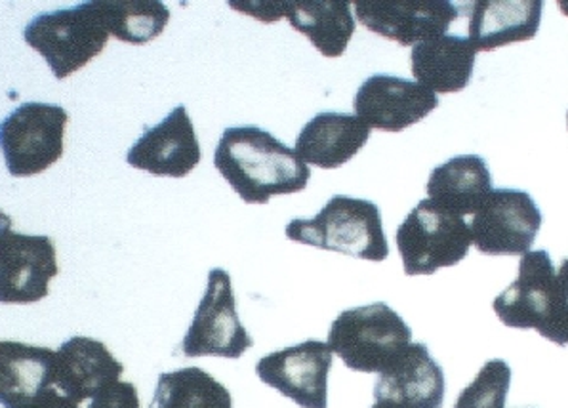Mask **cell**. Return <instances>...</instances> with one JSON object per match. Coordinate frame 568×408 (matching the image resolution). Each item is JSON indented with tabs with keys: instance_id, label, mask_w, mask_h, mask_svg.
<instances>
[{
	"instance_id": "ac0fdd59",
	"label": "cell",
	"mask_w": 568,
	"mask_h": 408,
	"mask_svg": "<svg viewBox=\"0 0 568 408\" xmlns=\"http://www.w3.org/2000/svg\"><path fill=\"white\" fill-rule=\"evenodd\" d=\"M371 137V126L349 113H318L305 124L294 151L304 163L334 171L352 161Z\"/></svg>"
},
{
	"instance_id": "8992f818",
	"label": "cell",
	"mask_w": 568,
	"mask_h": 408,
	"mask_svg": "<svg viewBox=\"0 0 568 408\" xmlns=\"http://www.w3.org/2000/svg\"><path fill=\"white\" fill-rule=\"evenodd\" d=\"M69 113L52 103H21L0 124V147L14 177L37 176L63 155Z\"/></svg>"
},
{
	"instance_id": "4316f807",
	"label": "cell",
	"mask_w": 568,
	"mask_h": 408,
	"mask_svg": "<svg viewBox=\"0 0 568 408\" xmlns=\"http://www.w3.org/2000/svg\"><path fill=\"white\" fill-rule=\"evenodd\" d=\"M89 408H140L134 384L116 381L90 402Z\"/></svg>"
},
{
	"instance_id": "30bf717a",
	"label": "cell",
	"mask_w": 568,
	"mask_h": 408,
	"mask_svg": "<svg viewBox=\"0 0 568 408\" xmlns=\"http://www.w3.org/2000/svg\"><path fill=\"white\" fill-rule=\"evenodd\" d=\"M332 355L326 341L307 340L262 357L256 375L302 408H326Z\"/></svg>"
},
{
	"instance_id": "4fadbf2b",
	"label": "cell",
	"mask_w": 568,
	"mask_h": 408,
	"mask_svg": "<svg viewBox=\"0 0 568 408\" xmlns=\"http://www.w3.org/2000/svg\"><path fill=\"white\" fill-rule=\"evenodd\" d=\"M132 169L153 176L185 177L201 163V145L185 105H178L153 129L145 130L126 153Z\"/></svg>"
},
{
	"instance_id": "9c48e42d",
	"label": "cell",
	"mask_w": 568,
	"mask_h": 408,
	"mask_svg": "<svg viewBox=\"0 0 568 408\" xmlns=\"http://www.w3.org/2000/svg\"><path fill=\"white\" fill-rule=\"evenodd\" d=\"M55 275L54 241L44 235L16 233L7 218L0 230V302L37 304L47 298Z\"/></svg>"
},
{
	"instance_id": "ba28073f",
	"label": "cell",
	"mask_w": 568,
	"mask_h": 408,
	"mask_svg": "<svg viewBox=\"0 0 568 408\" xmlns=\"http://www.w3.org/2000/svg\"><path fill=\"white\" fill-rule=\"evenodd\" d=\"M541 212L521 190H493L471 220L477 251L488 256H525L540 232Z\"/></svg>"
},
{
	"instance_id": "d4e9b609",
	"label": "cell",
	"mask_w": 568,
	"mask_h": 408,
	"mask_svg": "<svg viewBox=\"0 0 568 408\" xmlns=\"http://www.w3.org/2000/svg\"><path fill=\"white\" fill-rule=\"evenodd\" d=\"M511 368L501 359H490L475 380L462 391L454 408H506Z\"/></svg>"
},
{
	"instance_id": "5bb4252c",
	"label": "cell",
	"mask_w": 568,
	"mask_h": 408,
	"mask_svg": "<svg viewBox=\"0 0 568 408\" xmlns=\"http://www.w3.org/2000/svg\"><path fill=\"white\" fill-rule=\"evenodd\" d=\"M554 262L546 251L527 252L519 262V275L494 299V314L509 328L540 330L548 319L555 288Z\"/></svg>"
},
{
	"instance_id": "e0dca14e",
	"label": "cell",
	"mask_w": 568,
	"mask_h": 408,
	"mask_svg": "<svg viewBox=\"0 0 568 408\" xmlns=\"http://www.w3.org/2000/svg\"><path fill=\"white\" fill-rule=\"evenodd\" d=\"M55 388V351L21 341H0L2 408H34Z\"/></svg>"
},
{
	"instance_id": "7c38bea8",
	"label": "cell",
	"mask_w": 568,
	"mask_h": 408,
	"mask_svg": "<svg viewBox=\"0 0 568 408\" xmlns=\"http://www.w3.org/2000/svg\"><path fill=\"white\" fill-rule=\"evenodd\" d=\"M439 108V98L419 82L393 75L368 76L353 98L355 115L384 132H403Z\"/></svg>"
},
{
	"instance_id": "7402d4cb",
	"label": "cell",
	"mask_w": 568,
	"mask_h": 408,
	"mask_svg": "<svg viewBox=\"0 0 568 408\" xmlns=\"http://www.w3.org/2000/svg\"><path fill=\"white\" fill-rule=\"evenodd\" d=\"M284 18L325 58L344 55L355 33L352 2L342 0H284Z\"/></svg>"
},
{
	"instance_id": "484cf974",
	"label": "cell",
	"mask_w": 568,
	"mask_h": 408,
	"mask_svg": "<svg viewBox=\"0 0 568 408\" xmlns=\"http://www.w3.org/2000/svg\"><path fill=\"white\" fill-rule=\"evenodd\" d=\"M538 334L557 346H568V258L562 259L555 275L551 309Z\"/></svg>"
},
{
	"instance_id": "ffe728a7",
	"label": "cell",
	"mask_w": 568,
	"mask_h": 408,
	"mask_svg": "<svg viewBox=\"0 0 568 408\" xmlns=\"http://www.w3.org/2000/svg\"><path fill=\"white\" fill-rule=\"evenodd\" d=\"M475 54L469 39L456 34L422 42L410 52L414 79L435 94H456L471 82Z\"/></svg>"
},
{
	"instance_id": "f546056e",
	"label": "cell",
	"mask_w": 568,
	"mask_h": 408,
	"mask_svg": "<svg viewBox=\"0 0 568 408\" xmlns=\"http://www.w3.org/2000/svg\"><path fill=\"white\" fill-rule=\"evenodd\" d=\"M373 408H406V407H403V405H399V402L376 401V405H374Z\"/></svg>"
},
{
	"instance_id": "5b68a950",
	"label": "cell",
	"mask_w": 568,
	"mask_h": 408,
	"mask_svg": "<svg viewBox=\"0 0 568 408\" xmlns=\"http://www.w3.org/2000/svg\"><path fill=\"white\" fill-rule=\"evenodd\" d=\"M395 241L408 277L434 275L440 267L456 266L474 245L466 220L440 208L432 198L414 206L399 225Z\"/></svg>"
},
{
	"instance_id": "9a60e30c",
	"label": "cell",
	"mask_w": 568,
	"mask_h": 408,
	"mask_svg": "<svg viewBox=\"0 0 568 408\" xmlns=\"http://www.w3.org/2000/svg\"><path fill=\"white\" fill-rule=\"evenodd\" d=\"M124 373L103 341L73 336L55 351V389L71 401L94 399Z\"/></svg>"
},
{
	"instance_id": "2e32d148",
	"label": "cell",
	"mask_w": 568,
	"mask_h": 408,
	"mask_svg": "<svg viewBox=\"0 0 568 408\" xmlns=\"http://www.w3.org/2000/svg\"><path fill=\"white\" fill-rule=\"evenodd\" d=\"M376 401L399 402L406 408H443L445 373L426 344H410L397 361L379 375Z\"/></svg>"
},
{
	"instance_id": "4dcf8cb0",
	"label": "cell",
	"mask_w": 568,
	"mask_h": 408,
	"mask_svg": "<svg viewBox=\"0 0 568 408\" xmlns=\"http://www.w3.org/2000/svg\"><path fill=\"white\" fill-rule=\"evenodd\" d=\"M567 126H568V113H567Z\"/></svg>"
},
{
	"instance_id": "277c9868",
	"label": "cell",
	"mask_w": 568,
	"mask_h": 408,
	"mask_svg": "<svg viewBox=\"0 0 568 408\" xmlns=\"http://www.w3.org/2000/svg\"><path fill=\"white\" fill-rule=\"evenodd\" d=\"M410 340V327L384 302L342 312L328 333V346L345 367L368 375L386 373Z\"/></svg>"
},
{
	"instance_id": "3957f363",
	"label": "cell",
	"mask_w": 568,
	"mask_h": 408,
	"mask_svg": "<svg viewBox=\"0 0 568 408\" xmlns=\"http://www.w3.org/2000/svg\"><path fill=\"white\" fill-rule=\"evenodd\" d=\"M109 37L100 0L37 16L23 31L26 42L47 60L58 81L87 68L102 54Z\"/></svg>"
},
{
	"instance_id": "52a82bcc",
	"label": "cell",
	"mask_w": 568,
	"mask_h": 408,
	"mask_svg": "<svg viewBox=\"0 0 568 408\" xmlns=\"http://www.w3.org/2000/svg\"><path fill=\"white\" fill-rule=\"evenodd\" d=\"M252 346L254 340L239 319L230 273L214 267L209 273V285L196 307L193 323L183 338L182 354L185 357L214 355L239 359Z\"/></svg>"
},
{
	"instance_id": "44dd1931",
	"label": "cell",
	"mask_w": 568,
	"mask_h": 408,
	"mask_svg": "<svg viewBox=\"0 0 568 408\" xmlns=\"http://www.w3.org/2000/svg\"><path fill=\"white\" fill-rule=\"evenodd\" d=\"M426 190L440 208L466 218L477 212L493 191V177L485 159L460 155L434 169Z\"/></svg>"
},
{
	"instance_id": "cb8c5ba5",
	"label": "cell",
	"mask_w": 568,
	"mask_h": 408,
	"mask_svg": "<svg viewBox=\"0 0 568 408\" xmlns=\"http://www.w3.org/2000/svg\"><path fill=\"white\" fill-rule=\"evenodd\" d=\"M109 34L129 44H148L163 34L170 10L159 0H100Z\"/></svg>"
},
{
	"instance_id": "f1b7e54d",
	"label": "cell",
	"mask_w": 568,
	"mask_h": 408,
	"mask_svg": "<svg viewBox=\"0 0 568 408\" xmlns=\"http://www.w3.org/2000/svg\"><path fill=\"white\" fill-rule=\"evenodd\" d=\"M34 408H79V402L71 401L68 395L61 394L58 389H50Z\"/></svg>"
},
{
	"instance_id": "603a6c76",
	"label": "cell",
	"mask_w": 568,
	"mask_h": 408,
	"mask_svg": "<svg viewBox=\"0 0 568 408\" xmlns=\"http://www.w3.org/2000/svg\"><path fill=\"white\" fill-rule=\"evenodd\" d=\"M150 408H233V401L224 384L190 367L161 375Z\"/></svg>"
},
{
	"instance_id": "83f0119b",
	"label": "cell",
	"mask_w": 568,
	"mask_h": 408,
	"mask_svg": "<svg viewBox=\"0 0 568 408\" xmlns=\"http://www.w3.org/2000/svg\"><path fill=\"white\" fill-rule=\"evenodd\" d=\"M231 8L262 21H277L284 18V2H231Z\"/></svg>"
},
{
	"instance_id": "8fae6325",
	"label": "cell",
	"mask_w": 568,
	"mask_h": 408,
	"mask_svg": "<svg viewBox=\"0 0 568 408\" xmlns=\"http://www.w3.org/2000/svg\"><path fill=\"white\" fill-rule=\"evenodd\" d=\"M355 10L368 31L413 48L443 37L460 16L458 4L448 0H359Z\"/></svg>"
},
{
	"instance_id": "7a4b0ae2",
	"label": "cell",
	"mask_w": 568,
	"mask_h": 408,
	"mask_svg": "<svg viewBox=\"0 0 568 408\" xmlns=\"http://www.w3.org/2000/svg\"><path fill=\"white\" fill-rule=\"evenodd\" d=\"M286 237L300 245L368 262H384L389 256L378 206L347 195L332 197L315 218L292 220L286 225Z\"/></svg>"
},
{
	"instance_id": "d6986e66",
	"label": "cell",
	"mask_w": 568,
	"mask_h": 408,
	"mask_svg": "<svg viewBox=\"0 0 568 408\" xmlns=\"http://www.w3.org/2000/svg\"><path fill=\"white\" fill-rule=\"evenodd\" d=\"M469 14V42L477 52H493L496 48L535 39L541 21L540 0L474 2Z\"/></svg>"
},
{
	"instance_id": "6da1fadb",
	"label": "cell",
	"mask_w": 568,
	"mask_h": 408,
	"mask_svg": "<svg viewBox=\"0 0 568 408\" xmlns=\"http://www.w3.org/2000/svg\"><path fill=\"white\" fill-rule=\"evenodd\" d=\"M214 166L246 204H267L271 197L304 191L312 177L296 151L257 126L225 130Z\"/></svg>"
}]
</instances>
